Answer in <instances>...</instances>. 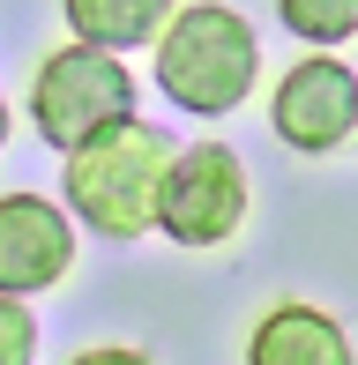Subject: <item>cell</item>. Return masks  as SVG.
<instances>
[{
  "label": "cell",
  "instance_id": "1",
  "mask_svg": "<svg viewBox=\"0 0 358 365\" xmlns=\"http://www.w3.org/2000/svg\"><path fill=\"white\" fill-rule=\"evenodd\" d=\"M254 75H262V38L239 8H179L172 30L157 38V90L179 112L224 120L247 105Z\"/></svg>",
  "mask_w": 358,
  "mask_h": 365
},
{
  "label": "cell",
  "instance_id": "2",
  "mask_svg": "<svg viewBox=\"0 0 358 365\" xmlns=\"http://www.w3.org/2000/svg\"><path fill=\"white\" fill-rule=\"evenodd\" d=\"M165 172H172L165 127L127 120V127H112V135H97L90 149L68 157V209L90 231H105V239H142V231H157Z\"/></svg>",
  "mask_w": 358,
  "mask_h": 365
},
{
  "label": "cell",
  "instance_id": "3",
  "mask_svg": "<svg viewBox=\"0 0 358 365\" xmlns=\"http://www.w3.org/2000/svg\"><path fill=\"white\" fill-rule=\"evenodd\" d=\"M30 120H38V135L53 142L60 157H75V149H90L97 135L135 120V75H127V60L90 53V45L45 53L38 82H30Z\"/></svg>",
  "mask_w": 358,
  "mask_h": 365
},
{
  "label": "cell",
  "instance_id": "4",
  "mask_svg": "<svg viewBox=\"0 0 358 365\" xmlns=\"http://www.w3.org/2000/svg\"><path fill=\"white\" fill-rule=\"evenodd\" d=\"M247 224V164L224 142H194L172 157L165 194H157V231L179 246H224Z\"/></svg>",
  "mask_w": 358,
  "mask_h": 365
},
{
  "label": "cell",
  "instance_id": "5",
  "mask_svg": "<svg viewBox=\"0 0 358 365\" xmlns=\"http://www.w3.org/2000/svg\"><path fill=\"white\" fill-rule=\"evenodd\" d=\"M269 120H276V135H284L291 149L329 157V149H344L358 135V75L344 68V60H321V53L299 60V68L276 82Z\"/></svg>",
  "mask_w": 358,
  "mask_h": 365
},
{
  "label": "cell",
  "instance_id": "6",
  "mask_svg": "<svg viewBox=\"0 0 358 365\" xmlns=\"http://www.w3.org/2000/svg\"><path fill=\"white\" fill-rule=\"evenodd\" d=\"M68 269H75L68 209L45 202V194H8V202H0V298L23 306L30 291L68 284Z\"/></svg>",
  "mask_w": 358,
  "mask_h": 365
},
{
  "label": "cell",
  "instance_id": "7",
  "mask_svg": "<svg viewBox=\"0 0 358 365\" xmlns=\"http://www.w3.org/2000/svg\"><path fill=\"white\" fill-rule=\"evenodd\" d=\"M247 365H358V351H351V336H344L336 313L284 298V306H269L262 321H254Z\"/></svg>",
  "mask_w": 358,
  "mask_h": 365
},
{
  "label": "cell",
  "instance_id": "8",
  "mask_svg": "<svg viewBox=\"0 0 358 365\" xmlns=\"http://www.w3.org/2000/svg\"><path fill=\"white\" fill-rule=\"evenodd\" d=\"M68 30H75V45H90V53H112L120 60L127 45H157L172 30V0H68Z\"/></svg>",
  "mask_w": 358,
  "mask_h": 365
},
{
  "label": "cell",
  "instance_id": "9",
  "mask_svg": "<svg viewBox=\"0 0 358 365\" xmlns=\"http://www.w3.org/2000/svg\"><path fill=\"white\" fill-rule=\"evenodd\" d=\"M284 23L291 38L336 45V38H358V0H284Z\"/></svg>",
  "mask_w": 358,
  "mask_h": 365
},
{
  "label": "cell",
  "instance_id": "10",
  "mask_svg": "<svg viewBox=\"0 0 358 365\" xmlns=\"http://www.w3.org/2000/svg\"><path fill=\"white\" fill-rule=\"evenodd\" d=\"M38 358V321L15 298H0V365H30Z\"/></svg>",
  "mask_w": 358,
  "mask_h": 365
},
{
  "label": "cell",
  "instance_id": "11",
  "mask_svg": "<svg viewBox=\"0 0 358 365\" xmlns=\"http://www.w3.org/2000/svg\"><path fill=\"white\" fill-rule=\"evenodd\" d=\"M68 365H150L142 351H127V343H90V351H75Z\"/></svg>",
  "mask_w": 358,
  "mask_h": 365
},
{
  "label": "cell",
  "instance_id": "12",
  "mask_svg": "<svg viewBox=\"0 0 358 365\" xmlns=\"http://www.w3.org/2000/svg\"><path fill=\"white\" fill-rule=\"evenodd\" d=\"M8 127H15V112H8V97H0V149H8Z\"/></svg>",
  "mask_w": 358,
  "mask_h": 365
}]
</instances>
